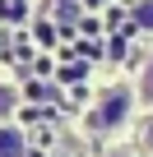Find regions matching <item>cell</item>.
<instances>
[{"label":"cell","mask_w":153,"mask_h":157,"mask_svg":"<svg viewBox=\"0 0 153 157\" xmlns=\"http://www.w3.org/2000/svg\"><path fill=\"white\" fill-rule=\"evenodd\" d=\"M130 106H135V97H130L125 88H111V93L98 102V111L88 116V125H93V129H116V125L130 116Z\"/></svg>","instance_id":"cell-1"},{"label":"cell","mask_w":153,"mask_h":157,"mask_svg":"<svg viewBox=\"0 0 153 157\" xmlns=\"http://www.w3.org/2000/svg\"><path fill=\"white\" fill-rule=\"evenodd\" d=\"M0 157H28L23 152V134L14 125H0Z\"/></svg>","instance_id":"cell-2"},{"label":"cell","mask_w":153,"mask_h":157,"mask_svg":"<svg viewBox=\"0 0 153 157\" xmlns=\"http://www.w3.org/2000/svg\"><path fill=\"white\" fill-rule=\"evenodd\" d=\"M135 23L153 33V0H139V10H135Z\"/></svg>","instance_id":"cell-3"},{"label":"cell","mask_w":153,"mask_h":157,"mask_svg":"<svg viewBox=\"0 0 153 157\" xmlns=\"http://www.w3.org/2000/svg\"><path fill=\"white\" fill-rule=\"evenodd\" d=\"M139 97H144V102L153 106V60L144 65V83H139Z\"/></svg>","instance_id":"cell-4"},{"label":"cell","mask_w":153,"mask_h":157,"mask_svg":"<svg viewBox=\"0 0 153 157\" xmlns=\"http://www.w3.org/2000/svg\"><path fill=\"white\" fill-rule=\"evenodd\" d=\"M5 106H10V93H5V88H0V111H5Z\"/></svg>","instance_id":"cell-5"},{"label":"cell","mask_w":153,"mask_h":157,"mask_svg":"<svg viewBox=\"0 0 153 157\" xmlns=\"http://www.w3.org/2000/svg\"><path fill=\"white\" fill-rule=\"evenodd\" d=\"M111 157H125V152H111Z\"/></svg>","instance_id":"cell-6"}]
</instances>
